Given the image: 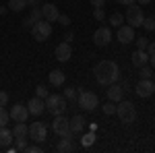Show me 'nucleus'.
Instances as JSON below:
<instances>
[{
  "label": "nucleus",
  "mask_w": 155,
  "mask_h": 153,
  "mask_svg": "<svg viewBox=\"0 0 155 153\" xmlns=\"http://www.w3.org/2000/svg\"><path fill=\"white\" fill-rule=\"evenodd\" d=\"M93 72H95L97 83L104 85V87L116 83L118 77H120V68H118V64H116L114 60H101V62H97L95 68H93Z\"/></svg>",
  "instance_id": "f257e3e1"
},
{
  "label": "nucleus",
  "mask_w": 155,
  "mask_h": 153,
  "mask_svg": "<svg viewBox=\"0 0 155 153\" xmlns=\"http://www.w3.org/2000/svg\"><path fill=\"white\" fill-rule=\"evenodd\" d=\"M116 114H118L120 122L124 124H132L137 120V108L132 106V101H118L116 106Z\"/></svg>",
  "instance_id": "f03ea898"
},
{
  "label": "nucleus",
  "mask_w": 155,
  "mask_h": 153,
  "mask_svg": "<svg viewBox=\"0 0 155 153\" xmlns=\"http://www.w3.org/2000/svg\"><path fill=\"white\" fill-rule=\"evenodd\" d=\"M46 110L52 116H60L66 112V97L64 95H48L46 97Z\"/></svg>",
  "instance_id": "7ed1b4c3"
},
{
  "label": "nucleus",
  "mask_w": 155,
  "mask_h": 153,
  "mask_svg": "<svg viewBox=\"0 0 155 153\" xmlns=\"http://www.w3.org/2000/svg\"><path fill=\"white\" fill-rule=\"evenodd\" d=\"M77 104H79V108H83L85 112H93L99 106V97L93 91H81L77 95Z\"/></svg>",
  "instance_id": "20e7f679"
},
{
  "label": "nucleus",
  "mask_w": 155,
  "mask_h": 153,
  "mask_svg": "<svg viewBox=\"0 0 155 153\" xmlns=\"http://www.w3.org/2000/svg\"><path fill=\"white\" fill-rule=\"evenodd\" d=\"M31 33H33V39H35V42H46V39H50V35H52V23L46 21V19H41V21L33 23Z\"/></svg>",
  "instance_id": "39448f33"
},
{
  "label": "nucleus",
  "mask_w": 155,
  "mask_h": 153,
  "mask_svg": "<svg viewBox=\"0 0 155 153\" xmlns=\"http://www.w3.org/2000/svg\"><path fill=\"white\" fill-rule=\"evenodd\" d=\"M126 23L130 25V27H141L143 25V19H145V15H143V8L141 6H134V2H132L130 6H128V11H126Z\"/></svg>",
  "instance_id": "423d86ee"
},
{
  "label": "nucleus",
  "mask_w": 155,
  "mask_h": 153,
  "mask_svg": "<svg viewBox=\"0 0 155 153\" xmlns=\"http://www.w3.org/2000/svg\"><path fill=\"white\" fill-rule=\"evenodd\" d=\"M29 137H31V141H35V143H44L48 139V126L44 122H33L29 126Z\"/></svg>",
  "instance_id": "0eeeda50"
},
{
  "label": "nucleus",
  "mask_w": 155,
  "mask_h": 153,
  "mask_svg": "<svg viewBox=\"0 0 155 153\" xmlns=\"http://www.w3.org/2000/svg\"><path fill=\"white\" fill-rule=\"evenodd\" d=\"M52 130H54L58 137H64V135H68V132H71V120L64 116V114H60V116H54Z\"/></svg>",
  "instance_id": "6e6552de"
},
{
  "label": "nucleus",
  "mask_w": 155,
  "mask_h": 153,
  "mask_svg": "<svg viewBox=\"0 0 155 153\" xmlns=\"http://www.w3.org/2000/svg\"><path fill=\"white\" fill-rule=\"evenodd\" d=\"M8 116H11V120H15V122H27V118H29L27 104H15V106L11 108V112H8Z\"/></svg>",
  "instance_id": "1a4fd4ad"
},
{
  "label": "nucleus",
  "mask_w": 155,
  "mask_h": 153,
  "mask_svg": "<svg viewBox=\"0 0 155 153\" xmlns=\"http://www.w3.org/2000/svg\"><path fill=\"white\" fill-rule=\"evenodd\" d=\"M93 42H95V46H99V48L107 46V44L112 42V29H110V27H99V29H95Z\"/></svg>",
  "instance_id": "9d476101"
},
{
  "label": "nucleus",
  "mask_w": 155,
  "mask_h": 153,
  "mask_svg": "<svg viewBox=\"0 0 155 153\" xmlns=\"http://www.w3.org/2000/svg\"><path fill=\"white\" fill-rule=\"evenodd\" d=\"M134 91H137V95H139V97H149V95H153V91H155L153 79H141V81L137 83Z\"/></svg>",
  "instance_id": "9b49d317"
},
{
  "label": "nucleus",
  "mask_w": 155,
  "mask_h": 153,
  "mask_svg": "<svg viewBox=\"0 0 155 153\" xmlns=\"http://www.w3.org/2000/svg\"><path fill=\"white\" fill-rule=\"evenodd\" d=\"M116 39H118L120 44H130V42H134V27H130V25H120L118 31H116Z\"/></svg>",
  "instance_id": "f8f14e48"
},
{
  "label": "nucleus",
  "mask_w": 155,
  "mask_h": 153,
  "mask_svg": "<svg viewBox=\"0 0 155 153\" xmlns=\"http://www.w3.org/2000/svg\"><path fill=\"white\" fill-rule=\"evenodd\" d=\"M27 110H29V114H33V116H39V114H44L46 112V99H41V97H31L29 101H27Z\"/></svg>",
  "instance_id": "ddd939ff"
},
{
  "label": "nucleus",
  "mask_w": 155,
  "mask_h": 153,
  "mask_svg": "<svg viewBox=\"0 0 155 153\" xmlns=\"http://www.w3.org/2000/svg\"><path fill=\"white\" fill-rule=\"evenodd\" d=\"M39 8H41V15H44V19H46V21H50V23H56V21H58L60 11H58V6H56V4L48 2V4H41Z\"/></svg>",
  "instance_id": "4468645a"
},
{
  "label": "nucleus",
  "mask_w": 155,
  "mask_h": 153,
  "mask_svg": "<svg viewBox=\"0 0 155 153\" xmlns=\"http://www.w3.org/2000/svg\"><path fill=\"white\" fill-rule=\"evenodd\" d=\"M71 56H72V48L68 42H62V44L56 46V58H58V62H68Z\"/></svg>",
  "instance_id": "2eb2a0df"
},
{
  "label": "nucleus",
  "mask_w": 155,
  "mask_h": 153,
  "mask_svg": "<svg viewBox=\"0 0 155 153\" xmlns=\"http://www.w3.org/2000/svg\"><path fill=\"white\" fill-rule=\"evenodd\" d=\"M145 64H149V54H147V50H134L132 52V66H137V68H141Z\"/></svg>",
  "instance_id": "dca6fc26"
},
{
  "label": "nucleus",
  "mask_w": 155,
  "mask_h": 153,
  "mask_svg": "<svg viewBox=\"0 0 155 153\" xmlns=\"http://www.w3.org/2000/svg\"><path fill=\"white\" fill-rule=\"evenodd\" d=\"M122 97H124V89H122V85H116V83H112V85H107V99L110 101H122Z\"/></svg>",
  "instance_id": "f3484780"
},
{
  "label": "nucleus",
  "mask_w": 155,
  "mask_h": 153,
  "mask_svg": "<svg viewBox=\"0 0 155 153\" xmlns=\"http://www.w3.org/2000/svg\"><path fill=\"white\" fill-rule=\"evenodd\" d=\"M12 141H15L12 130H8L6 126H0V149H8Z\"/></svg>",
  "instance_id": "a211bd4d"
},
{
  "label": "nucleus",
  "mask_w": 155,
  "mask_h": 153,
  "mask_svg": "<svg viewBox=\"0 0 155 153\" xmlns=\"http://www.w3.org/2000/svg\"><path fill=\"white\" fill-rule=\"evenodd\" d=\"M50 85H54V87H62L64 85V81H66V75L60 71V68H56V71H50Z\"/></svg>",
  "instance_id": "6ab92c4d"
},
{
  "label": "nucleus",
  "mask_w": 155,
  "mask_h": 153,
  "mask_svg": "<svg viewBox=\"0 0 155 153\" xmlns=\"http://www.w3.org/2000/svg\"><path fill=\"white\" fill-rule=\"evenodd\" d=\"M87 126V120L83 116H72L71 118V130L72 132H83Z\"/></svg>",
  "instance_id": "aec40b11"
},
{
  "label": "nucleus",
  "mask_w": 155,
  "mask_h": 153,
  "mask_svg": "<svg viewBox=\"0 0 155 153\" xmlns=\"http://www.w3.org/2000/svg\"><path fill=\"white\" fill-rule=\"evenodd\" d=\"M12 135H15V139L29 137V126H27L25 122H17V124H15V128H12Z\"/></svg>",
  "instance_id": "412c9836"
},
{
  "label": "nucleus",
  "mask_w": 155,
  "mask_h": 153,
  "mask_svg": "<svg viewBox=\"0 0 155 153\" xmlns=\"http://www.w3.org/2000/svg\"><path fill=\"white\" fill-rule=\"evenodd\" d=\"M60 153H66V151H74V145H72V139L68 137H62V141L58 143V147H56Z\"/></svg>",
  "instance_id": "4be33fe9"
},
{
  "label": "nucleus",
  "mask_w": 155,
  "mask_h": 153,
  "mask_svg": "<svg viewBox=\"0 0 155 153\" xmlns=\"http://www.w3.org/2000/svg\"><path fill=\"white\" fill-rule=\"evenodd\" d=\"M25 6H27V0H11L8 2V11H12V12L25 11Z\"/></svg>",
  "instance_id": "5701e85b"
},
{
  "label": "nucleus",
  "mask_w": 155,
  "mask_h": 153,
  "mask_svg": "<svg viewBox=\"0 0 155 153\" xmlns=\"http://www.w3.org/2000/svg\"><path fill=\"white\" fill-rule=\"evenodd\" d=\"M122 23H124V17H122L120 12H112V15H110V25H112V27H120Z\"/></svg>",
  "instance_id": "b1692460"
},
{
  "label": "nucleus",
  "mask_w": 155,
  "mask_h": 153,
  "mask_svg": "<svg viewBox=\"0 0 155 153\" xmlns=\"http://www.w3.org/2000/svg\"><path fill=\"white\" fill-rule=\"evenodd\" d=\"M153 66H151V68H149V66H147V64H145V66H141V68H139V75H141V79H153Z\"/></svg>",
  "instance_id": "393cba45"
},
{
  "label": "nucleus",
  "mask_w": 155,
  "mask_h": 153,
  "mask_svg": "<svg viewBox=\"0 0 155 153\" xmlns=\"http://www.w3.org/2000/svg\"><path fill=\"white\" fill-rule=\"evenodd\" d=\"M101 110H104V114H116V101H106L104 106H101Z\"/></svg>",
  "instance_id": "a878e982"
},
{
  "label": "nucleus",
  "mask_w": 155,
  "mask_h": 153,
  "mask_svg": "<svg viewBox=\"0 0 155 153\" xmlns=\"http://www.w3.org/2000/svg\"><path fill=\"white\" fill-rule=\"evenodd\" d=\"M81 143H83V147H91V145L95 143V135H93V132H87V135H83Z\"/></svg>",
  "instance_id": "bb28decb"
},
{
  "label": "nucleus",
  "mask_w": 155,
  "mask_h": 153,
  "mask_svg": "<svg viewBox=\"0 0 155 153\" xmlns=\"http://www.w3.org/2000/svg\"><path fill=\"white\" fill-rule=\"evenodd\" d=\"M143 27L147 31H153L155 29V17H145L143 19Z\"/></svg>",
  "instance_id": "cd10ccee"
},
{
  "label": "nucleus",
  "mask_w": 155,
  "mask_h": 153,
  "mask_svg": "<svg viewBox=\"0 0 155 153\" xmlns=\"http://www.w3.org/2000/svg\"><path fill=\"white\" fill-rule=\"evenodd\" d=\"M77 95H79L77 87H66V89H64V97H66V99H77Z\"/></svg>",
  "instance_id": "c85d7f7f"
},
{
  "label": "nucleus",
  "mask_w": 155,
  "mask_h": 153,
  "mask_svg": "<svg viewBox=\"0 0 155 153\" xmlns=\"http://www.w3.org/2000/svg\"><path fill=\"white\" fill-rule=\"evenodd\" d=\"M11 120V116H8V112L4 110V108L0 106V126H6V122Z\"/></svg>",
  "instance_id": "c756f323"
},
{
  "label": "nucleus",
  "mask_w": 155,
  "mask_h": 153,
  "mask_svg": "<svg viewBox=\"0 0 155 153\" xmlns=\"http://www.w3.org/2000/svg\"><path fill=\"white\" fill-rule=\"evenodd\" d=\"M93 17H95L97 21L101 23V21L106 19V12H104V8H101V6H95V8H93Z\"/></svg>",
  "instance_id": "7c9ffc66"
},
{
  "label": "nucleus",
  "mask_w": 155,
  "mask_h": 153,
  "mask_svg": "<svg viewBox=\"0 0 155 153\" xmlns=\"http://www.w3.org/2000/svg\"><path fill=\"white\" fill-rule=\"evenodd\" d=\"M134 42H137V48L139 50H147V46H149V39L147 37H134Z\"/></svg>",
  "instance_id": "2f4dec72"
},
{
  "label": "nucleus",
  "mask_w": 155,
  "mask_h": 153,
  "mask_svg": "<svg viewBox=\"0 0 155 153\" xmlns=\"http://www.w3.org/2000/svg\"><path fill=\"white\" fill-rule=\"evenodd\" d=\"M35 95H37V97H41V99H46L50 93H48V89H46L44 85H37V87H35Z\"/></svg>",
  "instance_id": "473e14b6"
},
{
  "label": "nucleus",
  "mask_w": 155,
  "mask_h": 153,
  "mask_svg": "<svg viewBox=\"0 0 155 153\" xmlns=\"http://www.w3.org/2000/svg\"><path fill=\"white\" fill-rule=\"evenodd\" d=\"M29 17H31L35 23H37V21H41V19H44V15H41V8H39V6H35V8L31 11V15H29Z\"/></svg>",
  "instance_id": "72a5a7b5"
},
{
  "label": "nucleus",
  "mask_w": 155,
  "mask_h": 153,
  "mask_svg": "<svg viewBox=\"0 0 155 153\" xmlns=\"http://www.w3.org/2000/svg\"><path fill=\"white\" fill-rule=\"evenodd\" d=\"M25 147H27V137H23V139H17V151H25Z\"/></svg>",
  "instance_id": "f704fd0d"
},
{
  "label": "nucleus",
  "mask_w": 155,
  "mask_h": 153,
  "mask_svg": "<svg viewBox=\"0 0 155 153\" xmlns=\"http://www.w3.org/2000/svg\"><path fill=\"white\" fill-rule=\"evenodd\" d=\"M58 23H60V25H64V27H68V25H71V17H68V15H62V12H60Z\"/></svg>",
  "instance_id": "c9c22d12"
},
{
  "label": "nucleus",
  "mask_w": 155,
  "mask_h": 153,
  "mask_svg": "<svg viewBox=\"0 0 155 153\" xmlns=\"http://www.w3.org/2000/svg\"><path fill=\"white\" fill-rule=\"evenodd\" d=\"M25 151L27 153H41V147H39V145H27Z\"/></svg>",
  "instance_id": "e433bc0d"
},
{
  "label": "nucleus",
  "mask_w": 155,
  "mask_h": 153,
  "mask_svg": "<svg viewBox=\"0 0 155 153\" xmlns=\"http://www.w3.org/2000/svg\"><path fill=\"white\" fill-rule=\"evenodd\" d=\"M6 104H8V93L6 91H0V106L4 108Z\"/></svg>",
  "instance_id": "4c0bfd02"
},
{
  "label": "nucleus",
  "mask_w": 155,
  "mask_h": 153,
  "mask_svg": "<svg viewBox=\"0 0 155 153\" xmlns=\"http://www.w3.org/2000/svg\"><path fill=\"white\" fill-rule=\"evenodd\" d=\"M33 23H35V21H33L31 17H27V19H25V21H23V25H25V27H27V29H31V27H33Z\"/></svg>",
  "instance_id": "58836bf2"
},
{
  "label": "nucleus",
  "mask_w": 155,
  "mask_h": 153,
  "mask_svg": "<svg viewBox=\"0 0 155 153\" xmlns=\"http://www.w3.org/2000/svg\"><path fill=\"white\" fill-rule=\"evenodd\" d=\"M147 54H149V56H153V54H155V42H151V44L147 46Z\"/></svg>",
  "instance_id": "ea45409f"
},
{
  "label": "nucleus",
  "mask_w": 155,
  "mask_h": 153,
  "mask_svg": "<svg viewBox=\"0 0 155 153\" xmlns=\"http://www.w3.org/2000/svg\"><path fill=\"white\" fill-rule=\"evenodd\" d=\"M27 6L35 8V6H39V0H27Z\"/></svg>",
  "instance_id": "a19ab883"
},
{
  "label": "nucleus",
  "mask_w": 155,
  "mask_h": 153,
  "mask_svg": "<svg viewBox=\"0 0 155 153\" xmlns=\"http://www.w3.org/2000/svg\"><path fill=\"white\" fill-rule=\"evenodd\" d=\"M116 2H118V4H122V6H130L134 0H116Z\"/></svg>",
  "instance_id": "79ce46f5"
},
{
  "label": "nucleus",
  "mask_w": 155,
  "mask_h": 153,
  "mask_svg": "<svg viewBox=\"0 0 155 153\" xmlns=\"http://www.w3.org/2000/svg\"><path fill=\"white\" fill-rule=\"evenodd\" d=\"M89 2H91L93 6H104V2H106V0H89Z\"/></svg>",
  "instance_id": "37998d69"
},
{
  "label": "nucleus",
  "mask_w": 155,
  "mask_h": 153,
  "mask_svg": "<svg viewBox=\"0 0 155 153\" xmlns=\"http://www.w3.org/2000/svg\"><path fill=\"white\" fill-rule=\"evenodd\" d=\"M72 37H74V33H72V31H68V33H66V37H64V39H66V42H71Z\"/></svg>",
  "instance_id": "c03bdc74"
},
{
  "label": "nucleus",
  "mask_w": 155,
  "mask_h": 153,
  "mask_svg": "<svg viewBox=\"0 0 155 153\" xmlns=\"http://www.w3.org/2000/svg\"><path fill=\"white\" fill-rule=\"evenodd\" d=\"M149 62H151V66H153V71H155V54H153V56H149Z\"/></svg>",
  "instance_id": "a18cd8bd"
},
{
  "label": "nucleus",
  "mask_w": 155,
  "mask_h": 153,
  "mask_svg": "<svg viewBox=\"0 0 155 153\" xmlns=\"http://www.w3.org/2000/svg\"><path fill=\"white\" fill-rule=\"evenodd\" d=\"M6 11H8V6H0V15H4Z\"/></svg>",
  "instance_id": "49530a36"
},
{
  "label": "nucleus",
  "mask_w": 155,
  "mask_h": 153,
  "mask_svg": "<svg viewBox=\"0 0 155 153\" xmlns=\"http://www.w3.org/2000/svg\"><path fill=\"white\" fill-rule=\"evenodd\" d=\"M149 2H151V0H139V4H143V6H145V4H149Z\"/></svg>",
  "instance_id": "de8ad7c7"
},
{
  "label": "nucleus",
  "mask_w": 155,
  "mask_h": 153,
  "mask_svg": "<svg viewBox=\"0 0 155 153\" xmlns=\"http://www.w3.org/2000/svg\"><path fill=\"white\" fill-rule=\"evenodd\" d=\"M153 83H155V72H153Z\"/></svg>",
  "instance_id": "09e8293b"
},
{
  "label": "nucleus",
  "mask_w": 155,
  "mask_h": 153,
  "mask_svg": "<svg viewBox=\"0 0 155 153\" xmlns=\"http://www.w3.org/2000/svg\"><path fill=\"white\" fill-rule=\"evenodd\" d=\"M153 93H155V91H153Z\"/></svg>",
  "instance_id": "8fccbe9b"
}]
</instances>
